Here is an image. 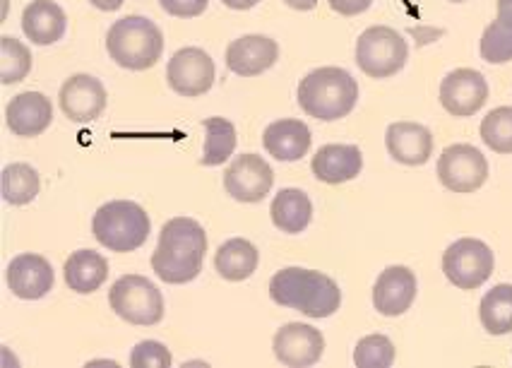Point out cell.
<instances>
[{"instance_id":"1","label":"cell","mask_w":512,"mask_h":368,"mask_svg":"<svg viewBox=\"0 0 512 368\" xmlns=\"http://www.w3.org/2000/svg\"><path fill=\"white\" fill-rule=\"evenodd\" d=\"M207 253V234L195 219L174 217L159 231L152 270L166 284H188L200 275Z\"/></svg>"},{"instance_id":"2","label":"cell","mask_w":512,"mask_h":368,"mask_svg":"<svg viewBox=\"0 0 512 368\" xmlns=\"http://www.w3.org/2000/svg\"><path fill=\"white\" fill-rule=\"evenodd\" d=\"M272 301L308 318H330L342 306V292L332 277L303 267H284L270 282Z\"/></svg>"},{"instance_id":"3","label":"cell","mask_w":512,"mask_h":368,"mask_svg":"<svg viewBox=\"0 0 512 368\" xmlns=\"http://www.w3.org/2000/svg\"><path fill=\"white\" fill-rule=\"evenodd\" d=\"M359 102V82L344 68H315L301 80L299 106L318 121H339Z\"/></svg>"},{"instance_id":"4","label":"cell","mask_w":512,"mask_h":368,"mask_svg":"<svg viewBox=\"0 0 512 368\" xmlns=\"http://www.w3.org/2000/svg\"><path fill=\"white\" fill-rule=\"evenodd\" d=\"M106 51L125 70H150L164 51V34L152 20L142 15H128L111 25L106 34Z\"/></svg>"},{"instance_id":"5","label":"cell","mask_w":512,"mask_h":368,"mask_svg":"<svg viewBox=\"0 0 512 368\" xmlns=\"http://www.w3.org/2000/svg\"><path fill=\"white\" fill-rule=\"evenodd\" d=\"M150 215L133 200L101 205L92 219V236L113 253H130L150 239Z\"/></svg>"},{"instance_id":"6","label":"cell","mask_w":512,"mask_h":368,"mask_svg":"<svg viewBox=\"0 0 512 368\" xmlns=\"http://www.w3.org/2000/svg\"><path fill=\"white\" fill-rule=\"evenodd\" d=\"M407 58V41L392 27H368L356 41V65L373 80L397 75L407 65Z\"/></svg>"},{"instance_id":"7","label":"cell","mask_w":512,"mask_h":368,"mask_svg":"<svg viewBox=\"0 0 512 368\" xmlns=\"http://www.w3.org/2000/svg\"><path fill=\"white\" fill-rule=\"evenodd\" d=\"M111 311L125 323L157 325L164 318V296L142 275H123L109 292Z\"/></svg>"},{"instance_id":"8","label":"cell","mask_w":512,"mask_h":368,"mask_svg":"<svg viewBox=\"0 0 512 368\" xmlns=\"http://www.w3.org/2000/svg\"><path fill=\"white\" fill-rule=\"evenodd\" d=\"M496 267L493 251L479 239H460L450 243L448 251L443 253V272L450 284L457 289L472 292L481 284L488 282Z\"/></svg>"},{"instance_id":"9","label":"cell","mask_w":512,"mask_h":368,"mask_svg":"<svg viewBox=\"0 0 512 368\" xmlns=\"http://www.w3.org/2000/svg\"><path fill=\"white\" fill-rule=\"evenodd\" d=\"M438 178L452 193H474L486 183L488 162L474 145H450L438 159Z\"/></svg>"},{"instance_id":"10","label":"cell","mask_w":512,"mask_h":368,"mask_svg":"<svg viewBox=\"0 0 512 368\" xmlns=\"http://www.w3.org/2000/svg\"><path fill=\"white\" fill-rule=\"evenodd\" d=\"M166 80L169 87L181 97H202L207 94L217 80V68H214L212 56L198 46H186L176 51L166 65Z\"/></svg>"},{"instance_id":"11","label":"cell","mask_w":512,"mask_h":368,"mask_svg":"<svg viewBox=\"0 0 512 368\" xmlns=\"http://www.w3.org/2000/svg\"><path fill=\"white\" fill-rule=\"evenodd\" d=\"M275 186V171L258 154H241L224 171V188L238 203H260Z\"/></svg>"},{"instance_id":"12","label":"cell","mask_w":512,"mask_h":368,"mask_svg":"<svg viewBox=\"0 0 512 368\" xmlns=\"http://www.w3.org/2000/svg\"><path fill=\"white\" fill-rule=\"evenodd\" d=\"M488 102V82L479 70L457 68L440 82V104L455 118H469Z\"/></svg>"},{"instance_id":"13","label":"cell","mask_w":512,"mask_h":368,"mask_svg":"<svg viewBox=\"0 0 512 368\" xmlns=\"http://www.w3.org/2000/svg\"><path fill=\"white\" fill-rule=\"evenodd\" d=\"M58 104H61L65 118H70L73 123H92L104 114L106 89L92 75H70L58 94Z\"/></svg>"},{"instance_id":"14","label":"cell","mask_w":512,"mask_h":368,"mask_svg":"<svg viewBox=\"0 0 512 368\" xmlns=\"http://www.w3.org/2000/svg\"><path fill=\"white\" fill-rule=\"evenodd\" d=\"M272 347H275V356L284 366L306 368L320 361L325 349V337L313 325L289 323L277 330Z\"/></svg>"},{"instance_id":"15","label":"cell","mask_w":512,"mask_h":368,"mask_svg":"<svg viewBox=\"0 0 512 368\" xmlns=\"http://www.w3.org/2000/svg\"><path fill=\"white\" fill-rule=\"evenodd\" d=\"M416 275L409 267L392 265L380 272L373 287V306L380 316L397 318L412 308L416 299Z\"/></svg>"},{"instance_id":"16","label":"cell","mask_w":512,"mask_h":368,"mask_svg":"<svg viewBox=\"0 0 512 368\" xmlns=\"http://www.w3.org/2000/svg\"><path fill=\"white\" fill-rule=\"evenodd\" d=\"M5 280L15 296L25 301H37L51 292L56 277H53V267L44 255L22 253L10 260Z\"/></svg>"},{"instance_id":"17","label":"cell","mask_w":512,"mask_h":368,"mask_svg":"<svg viewBox=\"0 0 512 368\" xmlns=\"http://www.w3.org/2000/svg\"><path fill=\"white\" fill-rule=\"evenodd\" d=\"M279 58V46L275 39L265 34H246L231 41L226 49V68L234 75L255 77L270 70Z\"/></svg>"},{"instance_id":"18","label":"cell","mask_w":512,"mask_h":368,"mask_svg":"<svg viewBox=\"0 0 512 368\" xmlns=\"http://www.w3.org/2000/svg\"><path fill=\"white\" fill-rule=\"evenodd\" d=\"M53 104L41 92H22L5 106V123L20 138H37L51 126Z\"/></svg>"},{"instance_id":"19","label":"cell","mask_w":512,"mask_h":368,"mask_svg":"<svg viewBox=\"0 0 512 368\" xmlns=\"http://www.w3.org/2000/svg\"><path fill=\"white\" fill-rule=\"evenodd\" d=\"M390 157L404 166H421L433 154L431 130L414 121H397L388 128L385 135Z\"/></svg>"},{"instance_id":"20","label":"cell","mask_w":512,"mask_h":368,"mask_svg":"<svg viewBox=\"0 0 512 368\" xmlns=\"http://www.w3.org/2000/svg\"><path fill=\"white\" fill-rule=\"evenodd\" d=\"M313 176L327 186L354 181L363 169V154L356 145H325L311 162Z\"/></svg>"},{"instance_id":"21","label":"cell","mask_w":512,"mask_h":368,"mask_svg":"<svg viewBox=\"0 0 512 368\" xmlns=\"http://www.w3.org/2000/svg\"><path fill=\"white\" fill-rule=\"evenodd\" d=\"M311 142V128L296 118H282V121L270 123L263 133L265 150L279 162H299L311 150Z\"/></svg>"},{"instance_id":"22","label":"cell","mask_w":512,"mask_h":368,"mask_svg":"<svg viewBox=\"0 0 512 368\" xmlns=\"http://www.w3.org/2000/svg\"><path fill=\"white\" fill-rule=\"evenodd\" d=\"M68 17L65 10L53 0H34L22 13V32L37 46H51L63 39Z\"/></svg>"},{"instance_id":"23","label":"cell","mask_w":512,"mask_h":368,"mask_svg":"<svg viewBox=\"0 0 512 368\" xmlns=\"http://www.w3.org/2000/svg\"><path fill=\"white\" fill-rule=\"evenodd\" d=\"M65 284L77 294H92L97 292L101 284L109 277V263H106L104 255L97 251H77L65 260L63 267Z\"/></svg>"},{"instance_id":"24","label":"cell","mask_w":512,"mask_h":368,"mask_svg":"<svg viewBox=\"0 0 512 368\" xmlns=\"http://www.w3.org/2000/svg\"><path fill=\"white\" fill-rule=\"evenodd\" d=\"M272 224L284 234H301L313 219V203L301 188H284L272 200Z\"/></svg>"},{"instance_id":"25","label":"cell","mask_w":512,"mask_h":368,"mask_svg":"<svg viewBox=\"0 0 512 368\" xmlns=\"http://www.w3.org/2000/svg\"><path fill=\"white\" fill-rule=\"evenodd\" d=\"M479 53L491 65L512 61V0H498V17L481 34Z\"/></svg>"},{"instance_id":"26","label":"cell","mask_w":512,"mask_h":368,"mask_svg":"<svg viewBox=\"0 0 512 368\" xmlns=\"http://www.w3.org/2000/svg\"><path fill=\"white\" fill-rule=\"evenodd\" d=\"M258 267V248L246 239H229L214 255V270L226 282H243Z\"/></svg>"},{"instance_id":"27","label":"cell","mask_w":512,"mask_h":368,"mask_svg":"<svg viewBox=\"0 0 512 368\" xmlns=\"http://www.w3.org/2000/svg\"><path fill=\"white\" fill-rule=\"evenodd\" d=\"M481 325L488 335H508L512 332V284H496L486 292L479 304Z\"/></svg>"},{"instance_id":"28","label":"cell","mask_w":512,"mask_h":368,"mask_svg":"<svg viewBox=\"0 0 512 368\" xmlns=\"http://www.w3.org/2000/svg\"><path fill=\"white\" fill-rule=\"evenodd\" d=\"M205 128V150H202L200 164L202 166H219L231 157L236 150V128L234 123L226 121L222 116H212L202 121Z\"/></svg>"},{"instance_id":"29","label":"cell","mask_w":512,"mask_h":368,"mask_svg":"<svg viewBox=\"0 0 512 368\" xmlns=\"http://www.w3.org/2000/svg\"><path fill=\"white\" fill-rule=\"evenodd\" d=\"M41 191V178L34 166L25 162L8 164L3 169V198L8 205H29Z\"/></svg>"},{"instance_id":"30","label":"cell","mask_w":512,"mask_h":368,"mask_svg":"<svg viewBox=\"0 0 512 368\" xmlns=\"http://www.w3.org/2000/svg\"><path fill=\"white\" fill-rule=\"evenodd\" d=\"M479 135L488 150L512 154V106H498L491 114H486Z\"/></svg>"},{"instance_id":"31","label":"cell","mask_w":512,"mask_h":368,"mask_svg":"<svg viewBox=\"0 0 512 368\" xmlns=\"http://www.w3.org/2000/svg\"><path fill=\"white\" fill-rule=\"evenodd\" d=\"M32 70V53L13 37H0V80L3 85L22 82Z\"/></svg>"},{"instance_id":"32","label":"cell","mask_w":512,"mask_h":368,"mask_svg":"<svg viewBox=\"0 0 512 368\" xmlns=\"http://www.w3.org/2000/svg\"><path fill=\"white\" fill-rule=\"evenodd\" d=\"M354 364L359 368H388L395 364V344L385 335H368L354 349Z\"/></svg>"},{"instance_id":"33","label":"cell","mask_w":512,"mask_h":368,"mask_svg":"<svg viewBox=\"0 0 512 368\" xmlns=\"http://www.w3.org/2000/svg\"><path fill=\"white\" fill-rule=\"evenodd\" d=\"M171 364H174V359L162 342L145 340L135 344V349L130 352V366L133 368H166Z\"/></svg>"},{"instance_id":"34","label":"cell","mask_w":512,"mask_h":368,"mask_svg":"<svg viewBox=\"0 0 512 368\" xmlns=\"http://www.w3.org/2000/svg\"><path fill=\"white\" fill-rule=\"evenodd\" d=\"M159 5L174 17H198L205 13L210 0H159Z\"/></svg>"},{"instance_id":"35","label":"cell","mask_w":512,"mask_h":368,"mask_svg":"<svg viewBox=\"0 0 512 368\" xmlns=\"http://www.w3.org/2000/svg\"><path fill=\"white\" fill-rule=\"evenodd\" d=\"M371 5H373V0H330V8L344 17H354V15L366 13Z\"/></svg>"},{"instance_id":"36","label":"cell","mask_w":512,"mask_h":368,"mask_svg":"<svg viewBox=\"0 0 512 368\" xmlns=\"http://www.w3.org/2000/svg\"><path fill=\"white\" fill-rule=\"evenodd\" d=\"M89 3L94 5V8L104 10V13H113V10H118L123 5V0H89Z\"/></svg>"},{"instance_id":"37","label":"cell","mask_w":512,"mask_h":368,"mask_svg":"<svg viewBox=\"0 0 512 368\" xmlns=\"http://www.w3.org/2000/svg\"><path fill=\"white\" fill-rule=\"evenodd\" d=\"M226 8L231 10H250L260 3V0H222Z\"/></svg>"},{"instance_id":"38","label":"cell","mask_w":512,"mask_h":368,"mask_svg":"<svg viewBox=\"0 0 512 368\" xmlns=\"http://www.w3.org/2000/svg\"><path fill=\"white\" fill-rule=\"evenodd\" d=\"M284 3H287L289 8L303 10V13H308V10H313L315 5H318V0H284Z\"/></svg>"},{"instance_id":"39","label":"cell","mask_w":512,"mask_h":368,"mask_svg":"<svg viewBox=\"0 0 512 368\" xmlns=\"http://www.w3.org/2000/svg\"><path fill=\"white\" fill-rule=\"evenodd\" d=\"M448 3H467V0H448Z\"/></svg>"}]
</instances>
